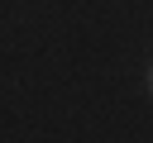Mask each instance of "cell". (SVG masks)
<instances>
[{
    "label": "cell",
    "instance_id": "1",
    "mask_svg": "<svg viewBox=\"0 0 153 143\" xmlns=\"http://www.w3.org/2000/svg\"><path fill=\"white\" fill-rule=\"evenodd\" d=\"M148 95H153V67H148Z\"/></svg>",
    "mask_w": 153,
    "mask_h": 143
}]
</instances>
